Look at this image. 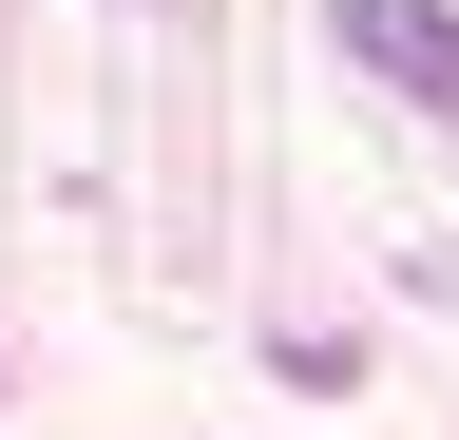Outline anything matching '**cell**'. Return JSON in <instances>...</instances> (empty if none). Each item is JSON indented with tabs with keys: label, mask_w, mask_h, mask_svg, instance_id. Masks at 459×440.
<instances>
[{
	"label": "cell",
	"mask_w": 459,
	"mask_h": 440,
	"mask_svg": "<svg viewBox=\"0 0 459 440\" xmlns=\"http://www.w3.org/2000/svg\"><path fill=\"white\" fill-rule=\"evenodd\" d=\"M344 58H383V96L459 116V0H344Z\"/></svg>",
	"instance_id": "6da1fadb"
}]
</instances>
